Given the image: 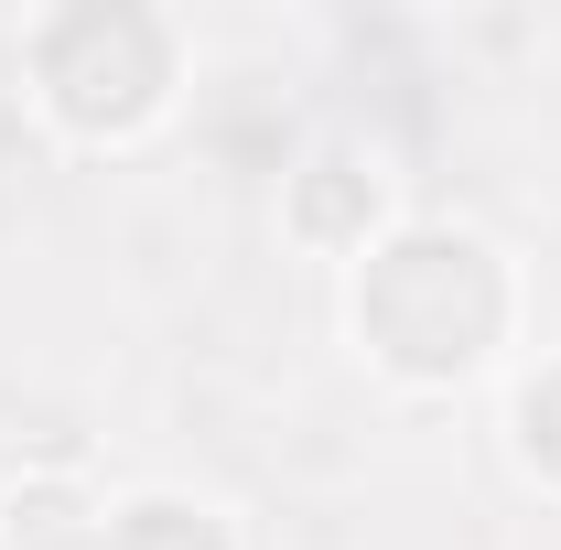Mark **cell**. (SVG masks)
<instances>
[{"label":"cell","instance_id":"6da1fadb","mask_svg":"<svg viewBox=\"0 0 561 550\" xmlns=\"http://www.w3.org/2000/svg\"><path fill=\"white\" fill-rule=\"evenodd\" d=\"M108 550H216V529H206V518H173V507H140Z\"/></svg>","mask_w":561,"mask_h":550}]
</instances>
